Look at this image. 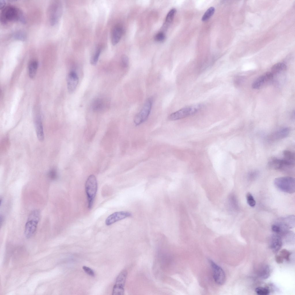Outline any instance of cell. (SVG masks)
Segmentation results:
<instances>
[{"mask_svg":"<svg viewBox=\"0 0 295 295\" xmlns=\"http://www.w3.org/2000/svg\"><path fill=\"white\" fill-rule=\"evenodd\" d=\"M0 20L4 24L12 21H19L24 23L26 21L22 12L17 7L11 5L5 6L2 9Z\"/></svg>","mask_w":295,"mask_h":295,"instance_id":"cell-1","label":"cell"},{"mask_svg":"<svg viewBox=\"0 0 295 295\" xmlns=\"http://www.w3.org/2000/svg\"><path fill=\"white\" fill-rule=\"evenodd\" d=\"M97 182L96 177L93 175H90L87 179L85 185L87 196L88 207L91 209L93 206L97 190Z\"/></svg>","mask_w":295,"mask_h":295,"instance_id":"cell-2","label":"cell"},{"mask_svg":"<svg viewBox=\"0 0 295 295\" xmlns=\"http://www.w3.org/2000/svg\"><path fill=\"white\" fill-rule=\"evenodd\" d=\"M275 186L280 190L289 194L295 191V180L293 177L289 176L280 177L275 178L274 181Z\"/></svg>","mask_w":295,"mask_h":295,"instance_id":"cell-3","label":"cell"},{"mask_svg":"<svg viewBox=\"0 0 295 295\" xmlns=\"http://www.w3.org/2000/svg\"><path fill=\"white\" fill-rule=\"evenodd\" d=\"M40 216L39 210H34L30 213L25 227L24 234L27 238H30L35 233Z\"/></svg>","mask_w":295,"mask_h":295,"instance_id":"cell-4","label":"cell"},{"mask_svg":"<svg viewBox=\"0 0 295 295\" xmlns=\"http://www.w3.org/2000/svg\"><path fill=\"white\" fill-rule=\"evenodd\" d=\"M202 107V105L198 104L184 107L171 114L169 119L175 120L184 118L196 113Z\"/></svg>","mask_w":295,"mask_h":295,"instance_id":"cell-5","label":"cell"},{"mask_svg":"<svg viewBox=\"0 0 295 295\" xmlns=\"http://www.w3.org/2000/svg\"><path fill=\"white\" fill-rule=\"evenodd\" d=\"M153 101L152 98H148L140 111L136 115L134 119V122L136 125L141 124L147 119L151 110Z\"/></svg>","mask_w":295,"mask_h":295,"instance_id":"cell-6","label":"cell"},{"mask_svg":"<svg viewBox=\"0 0 295 295\" xmlns=\"http://www.w3.org/2000/svg\"><path fill=\"white\" fill-rule=\"evenodd\" d=\"M295 162L284 158L281 159L274 158L271 159L268 162L270 167L276 170L282 171L292 168Z\"/></svg>","mask_w":295,"mask_h":295,"instance_id":"cell-7","label":"cell"},{"mask_svg":"<svg viewBox=\"0 0 295 295\" xmlns=\"http://www.w3.org/2000/svg\"><path fill=\"white\" fill-rule=\"evenodd\" d=\"M62 12V6L60 1H56L51 4L49 9V15L51 25H54L58 22Z\"/></svg>","mask_w":295,"mask_h":295,"instance_id":"cell-8","label":"cell"},{"mask_svg":"<svg viewBox=\"0 0 295 295\" xmlns=\"http://www.w3.org/2000/svg\"><path fill=\"white\" fill-rule=\"evenodd\" d=\"M295 220V216L290 215L279 218L274 223L279 226L282 233H284L294 227Z\"/></svg>","mask_w":295,"mask_h":295,"instance_id":"cell-9","label":"cell"},{"mask_svg":"<svg viewBox=\"0 0 295 295\" xmlns=\"http://www.w3.org/2000/svg\"><path fill=\"white\" fill-rule=\"evenodd\" d=\"M126 271H121L117 277L115 284L114 285L112 295H123L124 293V287L127 277Z\"/></svg>","mask_w":295,"mask_h":295,"instance_id":"cell-10","label":"cell"},{"mask_svg":"<svg viewBox=\"0 0 295 295\" xmlns=\"http://www.w3.org/2000/svg\"><path fill=\"white\" fill-rule=\"evenodd\" d=\"M211 267L213 277L215 283L221 285L224 284L226 279L225 273L223 270L211 260H209Z\"/></svg>","mask_w":295,"mask_h":295,"instance_id":"cell-11","label":"cell"},{"mask_svg":"<svg viewBox=\"0 0 295 295\" xmlns=\"http://www.w3.org/2000/svg\"><path fill=\"white\" fill-rule=\"evenodd\" d=\"M131 215V213L127 211L116 212L111 214L107 218L105 224L107 226H109Z\"/></svg>","mask_w":295,"mask_h":295,"instance_id":"cell-12","label":"cell"},{"mask_svg":"<svg viewBox=\"0 0 295 295\" xmlns=\"http://www.w3.org/2000/svg\"><path fill=\"white\" fill-rule=\"evenodd\" d=\"M273 76L271 72L266 73L253 82L252 85V88L255 89L260 88L265 84L273 80Z\"/></svg>","mask_w":295,"mask_h":295,"instance_id":"cell-13","label":"cell"},{"mask_svg":"<svg viewBox=\"0 0 295 295\" xmlns=\"http://www.w3.org/2000/svg\"><path fill=\"white\" fill-rule=\"evenodd\" d=\"M283 244L282 237L280 235L274 233L270 238V247L275 253H277Z\"/></svg>","mask_w":295,"mask_h":295,"instance_id":"cell-14","label":"cell"},{"mask_svg":"<svg viewBox=\"0 0 295 295\" xmlns=\"http://www.w3.org/2000/svg\"><path fill=\"white\" fill-rule=\"evenodd\" d=\"M79 81V78L76 73L71 71L67 77V88L69 92L72 93L75 90Z\"/></svg>","mask_w":295,"mask_h":295,"instance_id":"cell-15","label":"cell"},{"mask_svg":"<svg viewBox=\"0 0 295 295\" xmlns=\"http://www.w3.org/2000/svg\"><path fill=\"white\" fill-rule=\"evenodd\" d=\"M290 132V130L289 127H282L272 134L270 139L272 140H276L284 138L288 135Z\"/></svg>","mask_w":295,"mask_h":295,"instance_id":"cell-16","label":"cell"},{"mask_svg":"<svg viewBox=\"0 0 295 295\" xmlns=\"http://www.w3.org/2000/svg\"><path fill=\"white\" fill-rule=\"evenodd\" d=\"M123 33V29L120 25H116L113 28L111 34V41L112 44L115 45L120 41Z\"/></svg>","mask_w":295,"mask_h":295,"instance_id":"cell-17","label":"cell"},{"mask_svg":"<svg viewBox=\"0 0 295 295\" xmlns=\"http://www.w3.org/2000/svg\"><path fill=\"white\" fill-rule=\"evenodd\" d=\"M35 126L38 139L40 141H43L44 139V134L42 122L40 117L36 119Z\"/></svg>","mask_w":295,"mask_h":295,"instance_id":"cell-18","label":"cell"},{"mask_svg":"<svg viewBox=\"0 0 295 295\" xmlns=\"http://www.w3.org/2000/svg\"><path fill=\"white\" fill-rule=\"evenodd\" d=\"M257 275L258 277L262 279H267L270 274V269L268 265L266 264L262 265L257 271Z\"/></svg>","mask_w":295,"mask_h":295,"instance_id":"cell-19","label":"cell"},{"mask_svg":"<svg viewBox=\"0 0 295 295\" xmlns=\"http://www.w3.org/2000/svg\"><path fill=\"white\" fill-rule=\"evenodd\" d=\"M287 69L286 65L284 63L279 62L274 64L271 67V71L274 75L281 73L286 70Z\"/></svg>","mask_w":295,"mask_h":295,"instance_id":"cell-20","label":"cell"},{"mask_svg":"<svg viewBox=\"0 0 295 295\" xmlns=\"http://www.w3.org/2000/svg\"><path fill=\"white\" fill-rule=\"evenodd\" d=\"M38 67V63L36 60H32L29 63L28 66L29 74L31 78L33 79L35 77Z\"/></svg>","mask_w":295,"mask_h":295,"instance_id":"cell-21","label":"cell"},{"mask_svg":"<svg viewBox=\"0 0 295 295\" xmlns=\"http://www.w3.org/2000/svg\"><path fill=\"white\" fill-rule=\"evenodd\" d=\"M104 104L103 100L100 98L94 99L92 104V108L93 111H97L102 110L104 107Z\"/></svg>","mask_w":295,"mask_h":295,"instance_id":"cell-22","label":"cell"},{"mask_svg":"<svg viewBox=\"0 0 295 295\" xmlns=\"http://www.w3.org/2000/svg\"><path fill=\"white\" fill-rule=\"evenodd\" d=\"M290 253L285 249L282 250L280 252L279 255L276 256V261L277 263H281L283 262V259L287 261L289 260Z\"/></svg>","mask_w":295,"mask_h":295,"instance_id":"cell-23","label":"cell"},{"mask_svg":"<svg viewBox=\"0 0 295 295\" xmlns=\"http://www.w3.org/2000/svg\"><path fill=\"white\" fill-rule=\"evenodd\" d=\"M215 11V9L213 7H210L203 15L202 18V20L204 22L207 20L213 15Z\"/></svg>","mask_w":295,"mask_h":295,"instance_id":"cell-24","label":"cell"},{"mask_svg":"<svg viewBox=\"0 0 295 295\" xmlns=\"http://www.w3.org/2000/svg\"><path fill=\"white\" fill-rule=\"evenodd\" d=\"M176 12L175 8L171 9L167 14L165 19V25H168L172 22L174 16Z\"/></svg>","mask_w":295,"mask_h":295,"instance_id":"cell-25","label":"cell"},{"mask_svg":"<svg viewBox=\"0 0 295 295\" xmlns=\"http://www.w3.org/2000/svg\"><path fill=\"white\" fill-rule=\"evenodd\" d=\"M283 158L292 161H295L294 153L291 151L285 150L283 153Z\"/></svg>","mask_w":295,"mask_h":295,"instance_id":"cell-26","label":"cell"},{"mask_svg":"<svg viewBox=\"0 0 295 295\" xmlns=\"http://www.w3.org/2000/svg\"><path fill=\"white\" fill-rule=\"evenodd\" d=\"M101 52V50L100 48H99L97 49L90 59V63L92 65H95L97 64L98 60Z\"/></svg>","mask_w":295,"mask_h":295,"instance_id":"cell-27","label":"cell"},{"mask_svg":"<svg viewBox=\"0 0 295 295\" xmlns=\"http://www.w3.org/2000/svg\"><path fill=\"white\" fill-rule=\"evenodd\" d=\"M256 293L259 295H268L270 293L269 290L267 288L263 287H258L255 289Z\"/></svg>","mask_w":295,"mask_h":295,"instance_id":"cell-28","label":"cell"},{"mask_svg":"<svg viewBox=\"0 0 295 295\" xmlns=\"http://www.w3.org/2000/svg\"><path fill=\"white\" fill-rule=\"evenodd\" d=\"M246 198L248 205L251 207H254L256 205V202L251 194L249 192L247 193L246 195Z\"/></svg>","mask_w":295,"mask_h":295,"instance_id":"cell-29","label":"cell"},{"mask_svg":"<svg viewBox=\"0 0 295 295\" xmlns=\"http://www.w3.org/2000/svg\"><path fill=\"white\" fill-rule=\"evenodd\" d=\"M121 65L123 68H126L129 64V60L128 57L125 55L121 56L120 61Z\"/></svg>","mask_w":295,"mask_h":295,"instance_id":"cell-30","label":"cell"},{"mask_svg":"<svg viewBox=\"0 0 295 295\" xmlns=\"http://www.w3.org/2000/svg\"><path fill=\"white\" fill-rule=\"evenodd\" d=\"M14 36L16 39L23 41L25 40L26 37L25 34L21 31H18L15 33Z\"/></svg>","mask_w":295,"mask_h":295,"instance_id":"cell-31","label":"cell"},{"mask_svg":"<svg viewBox=\"0 0 295 295\" xmlns=\"http://www.w3.org/2000/svg\"><path fill=\"white\" fill-rule=\"evenodd\" d=\"M165 37L164 33L162 32H159L155 36V39L157 41H161L164 40Z\"/></svg>","mask_w":295,"mask_h":295,"instance_id":"cell-32","label":"cell"},{"mask_svg":"<svg viewBox=\"0 0 295 295\" xmlns=\"http://www.w3.org/2000/svg\"><path fill=\"white\" fill-rule=\"evenodd\" d=\"M82 268L84 271L88 275L92 277L95 276V274L91 268L86 266H83Z\"/></svg>","mask_w":295,"mask_h":295,"instance_id":"cell-33","label":"cell"},{"mask_svg":"<svg viewBox=\"0 0 295 295\" xmlns=\"http://www.w3.org/2000/svg\"><path fill=\"white\" fill-rule=\"evenodd\" d=\"M48 176L49 178L51 180L55 179L57 177V172L54 169L51 170L49 172Z\"/></svg>","mask_w":295,"mask_h":295,"instance_id":"cell-34","label":"cell"},{"mask_svg":"<svg viewBox=\"0 0 295 295\" xmlns=\"http://www.w3.org/2000/svg\"><path fill=\"white\" fill-rule=\"evenodd\" d=\"M243 77L240 76H237L235 77L234 79V83L235 86H239L243 81Z\"/></svg>","mask_w":295,"mask_h":295,"instance_id":"cell-35","label":"cell"},{"mask_svg":"<svg viewBox=\"0 0 295 295\" xmlns=\"http://www.w3.org/2000/svg\"><path fill=\"white\" fill-rule=\"evenodd\" d=\"M258 174V172L256 171H254L250 172L248 175V177L250 178H254L256 177Z\"/></svg>","mask_w":295,"mask_h":295,"instance_id":"cell-36","label":"cell"},{"mask_svg":"<svg viewBox=\"0 0 295 295\" xmlns=\"http://www.w3.org/2000/svg\"><path fill=\"white\" fill-rule=\"evenodd\" d=\"M3 217L1 215L0 217V224L1 225L2 224V223L3 222Z\"/></svg>","mask_w":295,"mask_h":295,"instance_id":"cell-37","label":"cell"}]
</instances>
